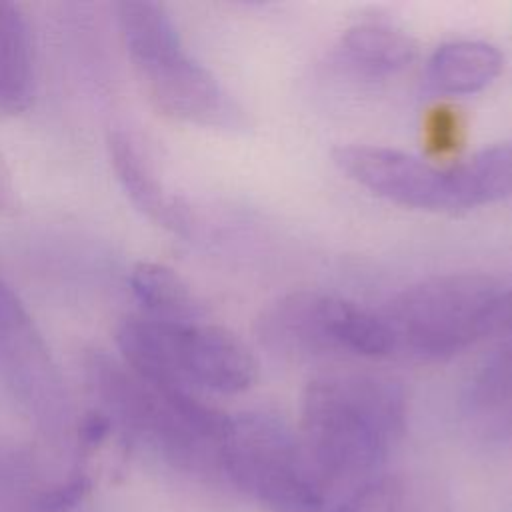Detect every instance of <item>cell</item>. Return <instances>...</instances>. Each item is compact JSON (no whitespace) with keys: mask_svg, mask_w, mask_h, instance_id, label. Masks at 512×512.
Wrapping results in <instances>:
<instances>
[{"mask_svg":"<svg viewBox=\"0 0 512 512\" xmlns=\"http://www.w3.org/2000/svg\"><path fill=\"white\" fill-rule=\"evenodd\" d=\"M130 286L146 316L160 320H200L202 306L180 274L158 262H138Z\"/></svg>","mask_w":512,"mask_h":512,"instance_id":"obj_14","label":"cell"},{"mask_svg":"<svg viewBox=\"0 0 512 512\" xmlns=\"http://www.w3.org/2000/svg\"><path fill=\"white\" fill-rule=\"evenodd\" d=\"M32 92L34 52L28 22L18 6L0 0V112H24Z\"/></svg>","mask_w":512,"mask_h":512,"instance_id":"obj_13","label":"cell"},{"mask_svg":"<svg viewBox=\"0 0 512 512\" xmlns=\"http://www.w3.org/2000/svg\"><path fill=\"white\" fill-rule=\"evenodd\" d=\"M116 12L130 60L160 112L204 128L242 130L248 126L246 110L204 64L186 52L162 4L120 2Z\"/></svg>","mask_w":512,"mask_h":512,"instance_id":"obj_4","label":"cell"},{"mask_svg":"<svg viewBox=\"0 0 512 512\" xmlns=\"http://www.w3.org/2000/svg\"><path fill=\"white\" fill-rule=\"evenodd\" d=\"M512 402V334L484 358L468 380L462 404L472 412L498 410Z\"/></svg>","mask_w":512,"mask_h":512,"instance_id":"obj_15","label":"cell"},{"mask_svg":"<svg viewBox=\"0 0 512 512\" xmlns=\"http://www.w3.org/2000/svg\"><path fill=\"white\" fill-rule=\"evenodd\" d=\"M0 380L42 420L66 414L68 394L54 356L18 294L0 276Z\"/></svg>","mask_w":512,"mask_h":512,"instance_id":"obj_9","label":"cell"},{"mask_svg":"<svg viewBox=\"0 0 512 512\" xmlns=\"http://www.w3.org/2000/svg\"><path fill=\"white\" fill-rule=\"evenodd\" d=\"M110 156L118 180L130 200L160 226L178 234H188L192 226L188 210L166 190L150 164V158L142 154L128 134H114L110 138Z\"/></svg>","mask_w":512,"mask_h":512,"instance_id":"obj_12","label":"cell"},{"mask_svg":"<svg viewBox=\"0 0 512 512\" xmlns=\"http://www.w3.org/2000/svg\"><path fill=\"white\" fill-rule=\"evenodd\" d=\"M332 162L356 186L410 210L456 214L512 194V138L450 166L380 144H340Z\"/></svg>","mask_w":512,"mask_h":512,"instance_id":"obj_2","label":"cell"},{"mask_svg":"<svg viewBox=\"0 0 512 512\" xmlns=\"http://www.w3.org/2000/svg\"><path fill=\"white\" fill-rule=\"evenodd\" d=\"M506 288L508 284L478 272L430 276L402 288L378 308L392 336L394 356L442 362L500 336Z\"/></svg>","mask_w":512,"mask_h":512,"instance_id":"obj_5","label":"cell"},{"mask_svg":"<svg viewBox=\"0 0 512 512\" xmlns=\"http://www.w3.org/2000/svg\"><path fill=\"white\" fill-rule=\"evenodd\" d=\"M116 342L122 362L156 384L240 394L252 388L258 362L252 350L230 330L202 320L126 318Z\"/></svg>","mask_w":512,"mask_h":512,"instance_id":"obj_6","label":"cell"},{"mask_svg":"<svg viewBox=\"0 0 512 512\" xmlns=\"http://www.w3.org/2000/svg\"><path fill=\"white\" fill-rule=\"evenodd\" d=\"M18 208V192L12 170L0 150V214H10Z\"/></svg>","mask_w":512,"mask_h":512,"instance_id":"obj_18","label":"cell"},{"mask_svg":"<svg viewBox=\"0 0 512 512\" xmlns=\"http://www.w3.org/2000/svg\"><path fill=\"white\" fill-rule=\"evenodd\" d=\"M86 376L106 410L174 464L220 468L230 414L202 402L192 390L150 382L102 352L88 356Z\"/></svg>","mask_w":512,"mask_h":512,"instance_id":"obj_3","label":"cell"},{"mask_svg":"<svg viewBox=\"0 0 512 512\" xmlns=\"http://www.w3.org/2000/svg\"><path fill=\"white\" fill-rule=\"evenodd\" d=\"M504 68L498 46L486 40H450L426 60L424 88L434 96H472L488 88Z\"/></svg>","mask_w":512,"mask_h":512,"instance_id":"obj_11","label":"cell"},{"mask_svg":"<svg viewBox=\"0 0 512 512\" xmlns=\"http://www.w3.org/2000/svg\"><path fill=\"white\" fill-rule=\"evenodd\" d=\"M492 434L496 440H512V410L494 422Z\"/></svg>","mask_w":512,"mask_h":512,"instance_id":"obj_19","label":"cell"},{"mask_svg":"<svg viewBox=\"0 0 512 512\" xmlns=\"http://www.w3.org/2000/svg\"><path fill=\"white\" fill-rule=\"evenodd\" d=\"M262 348L282 358H390L392 336L378 310L320 290H292L256 318Z\"/></svg>","mask_w":512,"mask_h":512,"instance_id":"obj_7","label":"cell"},{"mask_svg":"<svg viewBox=\"0 0 512 512\" xmlns=\"http://www.w3.org/2000/svg\"><path fill=\"white\" fill-rule=\"evenodd\" d=\"M404 388L366 372H328L312 378L300 402V444L326 488L368 482L406 432Z\"/></svg>","mask_w":512,"mask_h":512,"instance_id":"obj_1","label":"cell"},{"mask_svg":"<svg viewBox=\"0 0 512 512\" xmlns=\"http://www.w3.org/2000/svg\"><path fill=\"white\" fill-rule=\"evenodd\" d=\"M336 512H426L424 498L400 476H376L360 484Z\"/></svg>","mask_w":512,"mask_h":512,"instance_id":"obj_16","label":"cell"},{"mask_svg":"<svg viewBox=\"0 0 512 512\" xmlns=\"http://www.w3.org/2000/svg\"><path fill=\"white\" fill-rule=\"evenodd\" d=\"M88 488H90V482L84 476L74 478L42 494L40 500L36 502V512H68L84 498Z\"/></svg>","mask_w":512,"mask_h":512,"instance_id":"obj_17","label":"cell"},{"mask_svg":"<svg viewBox=\"0 0 512 512\" xmlns=\"http://www.w3.org/2000/svg\"><path fill=\"white\" fill-rule=\"evenodd\" d=\"M416 54L408 32L384 22H358L340 34L332 56L346 74L376 82L404 72Z\"/></svg>","mask_w":512,"mask_h":512,"instance_id":"obj_10","label":"cell"},{"mask_svg":"<svg viewBox=\"0 0 512 512\" xmlns=\"http://www.w3.org/2000/svg\"><path fill=\"white\" fill-rule=\"evenodd\" d=\"M220 472L272 512H322L324 486L300 438L272 412L232 416L220 452Z\"/></svg>","mask_w":512,"mask_h":512,"instance_id":"obj_8","label":"cell"}]
</instances>
